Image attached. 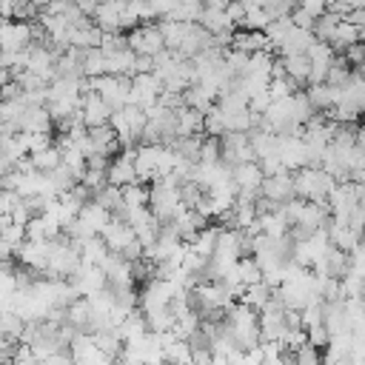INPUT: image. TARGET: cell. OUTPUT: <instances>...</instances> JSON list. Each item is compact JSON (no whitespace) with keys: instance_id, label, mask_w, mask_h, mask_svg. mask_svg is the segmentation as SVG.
I'll use <instances>...</instances> for the list:
<instances>
[{"instance_id":"26","label":"cell","mask_w":365,"mask_h":365,"mask_svg":"<svg viewBox=\"0 0 365 365\" xmlns=\"http://www.w3.org/2000/svg\"><path fill=\"white\" fill-rule=\"evenodd\" d=\"M268 23H271V17L265 9H245V17L240 20L242 29H254V31H262Z\"/></svg>"},{"instance_id":"9","label":"cell","mask_w":365,"mask_h":365,"mask_svg":"<svg viewBox=\"0 0 365 365\" xmlns=\"http://www.w3.org/2000/svg\"><path fill=\"white\" fill-rule=\"evenodd\" d=\"M259 194L271 197L274 202H285L294 197V177L291 171H279V174H271V177H262L259 182Z\"/></svg>"},{"instance_id":"24","label":"cell","mask_w":365,"mask_h":365,"mask_svg":"<svg viewBox=\"0 0 365 365\" xmlns=\"http://www.w3.org/2000/svg\"><path fill=\"white\" fill-rule=\"evenodd\" d=\"M46 177H48V182H51V188H54V194H63V191H68L74 182H77V177L68 171V165H57V168H51V171H46Z\"/></svg>"},{"instance_id":"25","label":"cell","mask_w":365,"mask_h":365,"mask_svg":"<svg viewBox=\"0 0 365 365\" xmlns=\"http://www.w3.org/2000/svg\"><path fill=\"white\" fill-rule=\"evenodd\" d=\"M23 328H26V319L17 314V311H3L0 314V331H6V334H11V336H17L20 339V334H23Z\"/></svg>"},{"instance_id":"29","label":"cell","mask_w":365,"mask_h":365,"mask_svg":"<svg viewBox=\"0 0 365 365\" xmlns=\"http://www.w3.org/2000/svg\"><path fill=\"white\" fill-rule=\"evenodd\" d=\"M345 60H348V66H362L365 63V40H356V43H351V46H345L342 51H339Z\"/></svg>"},{"instance_id":"1","label":"cell","mask_w":365,"mask_h":365,"mask_svg":"<svg viewBox=\"0 0 365 365\" xmlns=\"http://www.w3.org/2000/svg\"><path fill=\"white\" fill-rule=\"evenodd\" d=\"M291 177H294V197L302 200H328L331 188L336 185V180L325 168H311V165L291 171Z\"/></svg>"},{"instance_id":"17","label":"cell","mask_w":365,"mask_h":365,"mask_svg":"<svg viewBox=\"0 0 365 365\" xmlns=\"http://www.w3.org/2000/svg\"><path fill=\"white\" fill-rule=\"evenodd\" d=\"M188 134H202V111H197L191 106H180L177 108V137H188Z\"/></svg>"},{"instance_id":"19","label":"cell","mask_w":365,"mask_h":365,"mask_svg":"<svg viewBox=\"0 0 365 365\" xmlns=\"http://www.w3.org/2000/svg\"><path fill=\"white\" fill-rule=\"evenodd\" d=\"M359 34H362V29L351 26L348 20H339V23H336V31H334V37H331V46H334V51L339 54L345 46L356 43V40H359Z\"/></svg>"},{"instance_id":"11","label":"cell","mask_w":365,"mask_h":365,"mask_svg":"<svg viewBox=\"0 0 365 365\" xmlns=\"http://www.w3.org/2000/svg\"><path fill=\"white\" fill-rule=\"evenodd\" d=\"M100 40H103V29L91 23V17L83 20L80 26H68V46L74 48H94L100 46Z\"/></svg>"},{"instance_id":"38","label":"cell","mask_w":365,"mask_h":365,"mask_svg":"<svg viewBox=\"0 0 365 365\" xmlns=\"http://www.w3.org/2000/svg\"><path fill=\"white\" fill-rule=\"evenodd\" d=\"M342 20H348V23L356 26V29H365V9H362V6H354V9H348V11L342 14Z\"/></svg>"},{"instance_id":"39","label":"cell","mask_w":365,"mask_h":365,"mask_svg":"<svg viewBox=\"0 0 365 365\" xmlns=\"http://www.w3.org/2000/svg\"><path fill=\"white\" fill-rule=\"evenodd\" d=\"M297 6H299L302 11H308L314 20H317V17L325 11V0H297Z\"/></svg>"},{"instance_id":"41","label":"cell","mask_w":365,"mask_h":365,"mask_svg":"<svg viewBox=\"0 0 365 365\" xmlns=\"http://www.w3.org/2000/svg\"><path fill=\"white\" fill-rule=\"evenodd\" d=\"M356 145L365 151V125H362V128H356Z\"/></svg>"},{"instance_id":"22","label":"cell","mask_w":365,"mask_h":365,"mask_svg":"<svg viewBox=\"0 0 365 365\" xmlns=\"http://www.w3.org/2000/svg\"><path fill=\"white\" fill-rule=\"evenodd\" d=\"M83 74H86V77L106 74V54H103L100 46H94V48H83Z\"/></svg>"},{"instance_id":"7","label":"cell","mask_w":365,"mask_h":365,"mask_svg":"<svg viewBox=\"0 0 365 365\" xmlns=\"http://www.w3.org/2000/svg\"><path fill=\"white\" fill-rule=\"evenodd\" d=\"M80 111H83V123L86 125H100V123H108V117H111V106L97 94V91H83L80 94Z\"/></svg>"},{"instance_id":"5","label":"cell","mask_w":365,"mask_h":365,"mask_svg":"<svg viewBox=\"0 0 365 365\" xmlns=\"http://www.w3.org/2000/svg\"><path fill=\"white\" fill-rule=\"evenodd\" d=\"M100 237L106 240V245H108V251H123L131 240H137V234H134V225L128 222V220H120V217H111L103 228H100Z\"/></svg>"},{"instance_id":"3","label":"cell","mask_w":365,"mask_h":365,"mask_svg":"<svg viewBox=\"0 0 365 365\" xmlns=\"http://www.w3.org/2000/svg\"><path fill=\"white\" fill-rule=\"evenodd\" d=\"M68 282L74 285V291L80 297H88V294H97L106 288V271L100 265H91V262H80L77 271L68 277Z\"/></svg>"},{"instance_id":"13","label":"cell","mask_w":365,"mask_h":365,"mask_svg":"<svg viewBox=\"0 0 365 365\" xmlns=\"http://www.w3.org/2000/svg\"><path fill=\"white\" fill-rule=\"evenodd\" d=\"M17 125L20 131H51V114L46 106H26Z\"/></svg>"},{"instance_id":"31","label":"cell","mask_w":365,"mask_h":365,"mask_svg":"<svg viewBox=\"0 0 365 365\" xmlns=\"http://www.w3.org/2000/svg\"><path fill=\"white\" fill-rule=\"evenodd\" d=\"M9 217H11V222H20V225H26V222L31 220V211H29V205H26V197H20V200L11 205Z\"/></svg>"},{"instance_id":"4","label":"cell","mask_w":365,"mask_h":365,"mask_svg":"<svg viewBox=\"0 0 365 365\" xmlns=\"http://www.w3.org/2000/svg\"><path fill=\"white\" fill-rule=\"evenodd\" d=\"M262 177H265V174H262V168H259L257 160L231 165V180H234V185H237V194H251V197H257Z\"/></svg>"},{"instance_id":"30","label":"cell","mask_w":365,"mask_h":365,"mask_svg":"<svg viewBox=\"0 0 365 365\" xmlns=\"http://www.w3.org/2000/svg\"><path fill=\"white\" fill-rule=\"evenodd\" d=\"M305 334H308V342H314L317 348H325V345H328V339H331V334H328L325 322H314V325H308V328H305Z\"/></svg>"},{"instance_id":"14","label":"cell","mask_w":365,"mask_h":365,"mask_svg":"<svg viewBox=\"0 0 365 365\" xmlns=\"http://www.w3.org/2000/svg\"><path fill=\"white\" fill-rule=\"evenodd\" d=\"M197 23L208 31V34H220V31H234V20L225 14V9H205L202 6V14L197 17Z\"/></svg>"},{"instance_id":"16","label":"cell","mask_w":365,"mask_h":365,"mask_svg":"<svg viewBox=\"0 0 365 365\" xmlns=\"http://www.w3.org/2000/svg\"><path fill=\"white\" fill-rule=\"evenodd\" d=\"M274 297V288L268 285V282H251V285H245L242 288V294H240V302H245L248 308H254V311H262L265 305H268V299Z\"/></svg>"},{"instance_id":"33","label":"cell","mask_w":365,"mask_h":365,"mask_svg":"<svg viewBox=\"0 0 365 365\" xmlns=\"http://www.w3.org/2000/svg\"><path fill=\"white\" fill-rule=\"evenodd\" d=\"M225 14L234 20V26H240V20L245 17V3L242 0H228L225 3Z\"/></svg>"},{"instance_id":"28","label":"cell","mask_w":365,"mask_h":365,"mask_svg":"<svg viewBox=\"0 0 365 365\" xmlns=\"http://www.w3.org/2000/svg\"><path fill=\"white\" fill-rule=\"evenodd\" d=\"M322 359V354H319V348L314 345V342H302L297 351H294V362H299V365H314V362H319Z\"/></svg>"},{"instance_id":"15","label":"cell","mask_w":365,"mask_h":365,"mask_svg":"<svg viewBox=\"0 0 365 365\" xmlns=\"http://www.w3.org/2000/svg\"><path fill=\"white\" fill-rule=\"evenodd\" d=\"M77 217H80V220H83L94 234H100V228L111 220V211H108V208H103L97 200H88V202H83V205H80Z\"/></svg>"},{"instance_id":"32","label":"cell","mask_w":365,"mask_h":365,"mask_svg":"<svg viewBox=\"0 0 365 365\" xmlns=\"http://www.w3.org/2000/svg\"><path fill=\"white\" fill-rule=\"evenodd\" d=\"M14 348H17V336L0 331V359H11L14 356Z\"/></svg>"},{"instance_id":"34","label":"cell","mask_w":365,"mask_h":365,"mask_svg":"<svg viewBox=\"0 0 365 365\" xmlns=\"http://www.w3.org/2000/svg\"><path fill=\"white\" fill-rule=\"evenodd\" d=\"M291 23L299 26V29H314V17H311L308 11H302L299 6H294V11H291Z\"/></svg>"},{"instance_id":"2","label":"cell","mask_w":365,"mask_h":365,"mask_svg":"<svg viewBox=\"0 0 365 365\" xmlns=\"http://www.w3.org/2000/svg\"><path fill=\"white\" fill-rule=\"evenodd\" d=\"M128 48H134L137 54H157V51H163L165 48V40H163V31H160V26L157 23H140V26H134V29H128Z\"/></svg>"},{"instance_id":"8","label":"cell","mask_w":365,"mask_h":365,"mask_svg":"<svg viewBox=\"0 0 365 365\" xmlns=\"http://www.w3.org/2000/svg\"><path fill=\"white\" fill-rule=\"evenodd\" d=\"M106 177H108V182H114V185H128V182H134L137 180V165H134V148H128V151H117L114 157H111V163H108V168H106Z\"/></svg>"},{"instance_id":"23","label":"cell","mask_w":365,"mask_h":365,"mask_svg":"<svg viewBox=\"0 0 365 365\" xmlns=\"http://www.w3.org/2000/svg\"><path fill=\"white\" fill-rule=\"evenodd\" d=\"M237 277H240L242 285H251V282H259L262 279V268L254 259V254H245V257L237 259Z\"/></svg>"},{"instance_id":"6","label":"cell","mask_w":365,"mask_h":365,"mask_svg":"<svg viewBox=\"0 0 365 365\" xmlns=\"http://www.w3.org/2000/svg\"><path fill=\"white\" fill-rule=\"evenodd\" d=\"M48 251H51V240H23L17 245V257L23 265L34 268V271H46L48 265Z\"/></svg>"},{"instance_id":"21","label":"cell","mask_w":365,"mask_h":365,"mask_svg":"<svg viewBox=\"0 0 365 365\" xmlns=\"http://www.w3.org/2000/svg\"><path fill=\"white\" fill-rule=\"evenodd\" d=\"M339 20H342L339 14H334V11H328V9H325V11L314 20V29H311V31H314V37H317V40L331 43V37H334V31H336V23H339Z\"/></svg>"},{"instance_id":"27","label":"cell","mask_w":365,"mask_h":365,"mask_svg":"<svg viewBox=\"0 0 365 365\" xmlns=\"http://www.w3.org/2000/svg\"><path fill=\"white\" fill-rule=\"evenodd\" d=\"M0 240H6V242L17 251V245L26 240V225H20V222H6L3 231H0Z\"/></svg>"},{"instance_id":"35","label":"cell","mask_w":365,"mask_h":365,"mask_svg":"<svg viewBox=\"0 0 365 365\" xmlns=\"http://www.w3.org/2000/svg\"><path fill=\"white\" fill-rule=\"evenodd\" d=\"M131 71H134V74H140V71H154V57H151V54H134ZM134 74H131V77H134Z\"/></svg>"},{"instance_id":"12","label":"cell","mask_w":365,"mask_h":365,"mask_svg":"<svg viewBox=\"0 0 365 365\" xmlns=\"http://www.w3.org/2000/svg\"><path fill=\"white\" fill-rule=\"evenodd\" d=\"M314 31L311 29H299V26H291L288 34L282 37V43L277 46L279 54H297V51H308V46L314 43Z\"/></svg>"},{"instance_id":"20","label":"cell","mask_w":365,"mask_h":365,"mask_svg":"<svg viewBox=\"0 0 365 365\" xmlns=\"http://www.w3.org/2000/svg\"><path fill=\"white\" fill-rule=\"evenodd\" d=\"M120 194H123V205L125 208H143V205H148V188L140 185V180H134L128 185H120Z\"/></svg>"},{"instance_id":"18","label":"cell","mask_w":365,"mask_h":365,"mask_svg":"<svg viewBox=\"0 0 365 365\" xmlns=\"http://www.w3.org/2000/svg\"><path fill=\"white\" fill-rule=\"evenodd\" d=\"M29 163L37 168V171H51V168H57L60 163H63V154H60V148L51 143V145H46V148H40V151H31L29 154Z\"/></svg>"},{"instance_id":"37","label":"cell","mask_w":365,"mask_h":365,"mask_svg":"<svg viewBox=\"0 0 365 365\" xmlns=\"http://www.w3.org/2000/svg\"><path fill=\"white\" fill-rule=\"evenodd\" d=\"M14 97H23V86L17 80H9L0 86V100H14Z\"/></svg>"},{"instance_id":"36","label":"cell","mask_w":365,"mask_h":365,"mask_svg":"<svg viewBox=\"0 0 365 365\" xmlns=\"http://www.w3.org/2000/svg\"><path fill=\"white\" fill-rule=\"evenodd\" d=\"M120 257H123L125 262H134V259H140V257H143V242H140V240H131V242H128V245L120 251Z\"/></svg>"},{"instance_id":"40","label":"cell","mask_w":365,"mask_h":365,"mask_svg":"<svg viewBox=\"0 0 365 365\" xmlns=\"http://www.w3.org/2000/svg\"><path fill=\"white\" fill-rule=\"evenodd\" d=\"M97 3H100V0H74V6H77V9H80L86 17H91V14H94Z\"/></svg>"},{"instance_id":"10","label":"cell","mask_w":365,"mask_h":365,"mask_svg":"<svg viewBox=\"0 0 365 365\" xmlns=\"http://www.w3.org/2000/svg\"><path fill=\"white\" fill-rule=\"evenodd\" d=\"M282 60V68H285V77L297 86V88H305L308 86V71H311V60L305 51H297V54H279Z\"/></svg>"}]
</instances>
